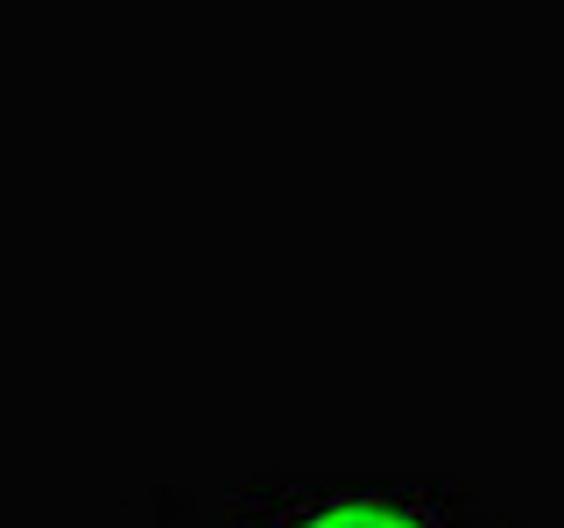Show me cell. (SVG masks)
I'll return each mask as SVG.
<instances>
[{"mask_svg":"<svg viewBox=\"0 0 564 528\" xmlns=\"http://www.w3.org/2000/svg\"><path fill=\"white\" fill-rule=\"evenodd\" d=\"M296 528H423V521L395 515V507H375V501H346V507H325V515H311Z\"/></svg>","mask_w":564,"mask_h":528,"instance_id":"6da1fadb","label":"cell"}]
</instances>
